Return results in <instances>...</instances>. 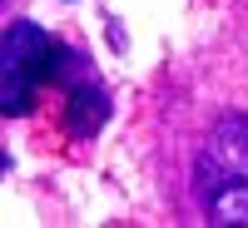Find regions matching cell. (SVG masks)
<instances>
[{
  "instance_id": "1",
  "label": "cell",
  "mask_w": 248,
  "mask_h": 228,
  "mask_svg": "<svg viewBox=\"0 0 248 228\" xmlns=\"http://www.w3.org/2000/svg\"><path fill=\"white\" fill-rule=\"evenodd\" d=\"M79 75H90L85 60H79L70 45H60L55 35H45L40 25L15 20L5 30V85H0L5 114H30L45 85L70 90Z\"/></svg>"
},
{
  "instance_id": "2",
  "label": "cell",
  "mask_w": 248,
  "mask_h": 228,
  "mask_svg": "<svg viewBox=\"0 0 248 228\" xmlns=\"http://www.w3.org/2000/svg\"><path fill=\"white\" fill-rule=\"evenodd\" d=\"M194 174L209 223H248V114H229L214 124Z\"/></svg>"
},
{
  "instance_id": "3",
  "label": "cell",
  "mask_w": 248,
  "mask_h": 228,
  "mask_svg": "<svg viewBox=\"0 0 248 228\" xmlns=\"http://www.w3.org/2000/svg\"><path fill=\"white\" fill-rule=\"evenodd\" d=\"M65 94H70L65 99V129L75 139L99 134V124H105V114H109V99H105V90L94 85V75H79Z\"/></svg>"
}]
</instances>
